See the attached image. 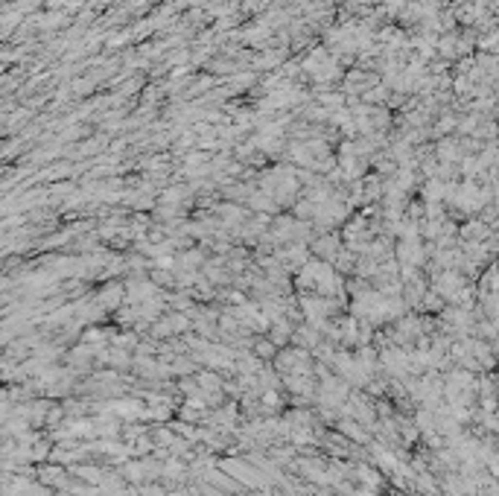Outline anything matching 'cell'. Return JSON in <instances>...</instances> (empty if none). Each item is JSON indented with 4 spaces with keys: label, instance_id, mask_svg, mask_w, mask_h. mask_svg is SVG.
<instances>
[{
    "label": "cell",
    "instance_id": "cell-1",
    "mask_svg": "<svg viewBox=\"0 0 499 496\" xmlns=\"http://www.w3.org/2000/svg\"><path fill=\"white\" fill-rule=\"evenodd\" d=\"M199 386H202L204 391H219V377H216V374H202V377H199Z\"/></svg>",
    "mask_w": 499,
    "mask_h": 496
},
{
    "label": "cell",
    "instance_id": "cell-2",
    "mask_svg": "<svg viewBox=\"0 0 499 496\" xmlns=\"http://www.w3.org/2000/svg\"><path fill=\"white\" fill-rule=\"evenodd\" d=\"M257 353H260V356H272L275 350H272V345H266V342H260V345H257Z\"/></svg>",
    "mask_w": 499,
    "mask_h": 496
}]
</instances>
